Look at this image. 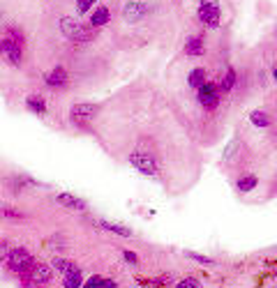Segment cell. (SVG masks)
I'll return each mask as SVG.
<instances>
[{"label": "cell", "instance_id": "83f0119b", "mask_svg": "<svg viewBox=\"0 0 277 288\" xmlns=\"http://www.w3.org/2000/svg\"><path fill=\"white\" fill-rule=\"evenodd\" d=\"M201 5H217V0H201Z\"/></svg>", "mask_w": 277, "mask_h": 288}, {"label": "cell", "instance_id": "8992f818", "mask_svg": "<svg viewBox=\"0 0 277 288\" xmlns=\"http://www.w3.org/2000/svg\"><path fill=\"white\" fill-rule=\"evenodd\" d=\"M148 12V7L143 5V3H139V0H132V3H127L125 5V19L127 21H136V19H143V14Z\"/></svg>", "mask_w": 277, "mask_h": 288}, {"label": "cell", "instance_id": "603a6c76", "mask_svg": "<svg viewBox=\"0 0 277 288\" xmlns=\"http://www.w3.org/2000/svg\"><path fill=\"white\" fill-rule=\"evenodd\" d=\"M187 256H190L192 261H197V263H206V265H212V263H215L212 259H208V256H201V253H192V251H187Z\"/></svg>", "mask_w": 277, "mask_h": 288}, {"label": "cell", "instance_id": "4316f807", "mask_svg": "<svg viewBox=\"0 0 277 288\" xmlns=\"http://www.w3.org/2000/svg\"><path fill=\"white\" fill-rule=\"evenodd\" d=\"M97 288H116V283H113V281H109V279H102V281H100V286H97Z\"/></svg>", "mask_w": 277, "mask_h": 288}, {"label": "cell", "instance_id": "4fadbf2b", "mask_svg": "<svg viewBox=\"0 0 277 288\" xmlns=\"http://www.w3.org/2000/svg\"><path fill=\"white\" fill-rule=\"evenodd\" d=\"M199 102H201V106L206 111H212V109H217L220 97H217V94H208V92H199Z\"/></svg>", "mask_w": 277, "mask_h": 288}, {"label": "cell", "instance_id": "f1b7e54d", "mask_svg": "<svg viewBox=\"0 0 277 288\" xmlns=\"http://www.w3.org/2000/svg\"><path fill=\"white\" fill-rule=\"evenodd\" d=\"M272 79L277 81V62H275V67H272Z\"/></svg>", "mask_w": 277, "mask_h": 288}, {"label": "cell", "instance_id": "ffe728a7", "mask_svg": "<svg viewBox=\"0 0 277 288\" xmlns=\"http://www.w3.org/2000/svg\"><path fill=\"white\" fill-rule=\"evenodd\" d=\"M53 265H55L58 270H63V272H72V270H79L74 263H70L67 259H55V261H53Z\"/></svg>", "mask_w": 277, "mask_h": 288}, {"label": "cell", "instance_id": "e0dca14e", "mask_svg": "<svg viewBox=\"0 0 277 288\" xmlns=\"http://www.w3.org/2000/svg\"><path fill=\"white\" fill-rule=\"evenodd\" d=\"M233 85H236V72L229 70L227 74H224V81L220 83V88H222V92H231Z\"/></svg>", "mask_w": 277, "mask_h": 288}, {"label": "cell", "instance_id": "7a4b0ae2", "mask_svg": "<svg viewBox=\"0 0 277 288\" xmlns=\"http://www.w3.org/2000/svg\"><path fill=\"white\" fill-rule=\"evenodd\" d=\"M60 28L63 33H65V37H70V40H90L93 37V30L83 28V23H79L76 19H70V16H65V19L60 21Z\"/></svg>", "mask_w": 277, "mask_h": 288}, {"label": "cell", "instance_id": "30bf717a", "mask_svg": "<svg viewBox=\"0 0 277 288\" xmlns=\"http://www.w3.org/2000/svg\"><path fill=\"white\" fill-rule=\"evenodd\" d=\"M185 51H187V55H201L203 53V40L201 37H190Z\"/></svg>", "mask_w": 277, "mask_h": 288}, {"label": "cell", "instance_id": "9a60e30c", "mask_svg": "<svg viewBox=\"0 0 277 288\" xmlns=\"http://www.w3.org/2000/svg\"><path fill=\"white\" fill-rule=\"evenodd\" d=\"M187 81H190L192 88H201V85L206 83V72L203 70H192L190 76H187Z\"/></svg>", "mask_w": 277, "mask_h": 288}, {"label": "cell", "instance_id": "52a82bcc", "mask_svg": "<svg viewBox=\"0 0 277 288\" xmlns=\"http://www.w3.org/2000/svg\"><path fill=\"white\" fill-rule=\"evenodd\" d=\"M44 81H46V85H51V88H60V85L67 83V74H65L63 67H55L51 74L44 76Z\"/></svg>", "mask_w": 277, "mask_h": 288}, {"label": "cell", "instance_id": "7c38bea8", "mask_svg": "<svg viewBox=\"0 0 277 288\" xmlns=\"http://www.w3.org/2000/svg\"><path fill=\"white\" fill-rule=\"evenodd\" d=\"M81 281H83V277H81L79 270H72V272H65V279H63V283H65V288H79Z\"/></svg>", "mask_w": 277, "mask_h": 288}, {"label": "cell", "instance_id": "6da1fadb", "mask_svg": "<svg viewBox=\"0 0 277 288\" xmlns=\"http://www.w3.org/2000/svg\"><path fill=\"white\" fill-rule=\"evenodd\" d=\"M33 256L25 249H14V251L7 253V268L12 272H19V274H28V270L33 268Z\"/></svg>", "mask_w": 277, "mask_h": 288}, {"label": "cell", "instance_id": "484cf974", "mask_svg": "<svg viewBox=\"0 0 277 288\" xmlns=\"http://www.w3.org/2000/svg\"><path fill=\"white\" fill-rule=\"evenodd\" d=\"M100 281H102V277H90V281H88L83 288H97L100 286Z\"/></svg>", "mask_w": 277, "mask_h": 288}, {"label": "cell", "instance_id": "5b68a950", "mask_svg": "<svg viewBox=\"0 0 277 288\" xmlns=\"http://www.w3.org/2000/svg\"><path fill=\"white\" fill-rule=\"evenodd\" d=\"M199 19H201L208 28H217V25H220V10H217V5H201Z\"/></svg>", "mask_w": 277, "mask_h": 288}, {"label": "cell", "instance_id": "8fae6325", "mask_svg": "<svg viewBox=\"0 0 277 288\" xmlns=\"http://www.w3.org/2000/svg\"><path fill=\"white\" fill-rule=\"evenodd\" d=\"M250 122H252L254 127H259V130H263V127H268V124H270V118H268V113H263V111H252V115H250Z\"/></svg>", "mask_w": 277, "mask_h": 288}, {"label": "cell", "instance_id": "2e32d148", "mask_svg": "<svg viewBox=\"0 0 277 288\" xmlns=\"http://www.w3.org/2000/svg\"><path fill=\"white\" fill-rule=\"evenodd\" d=\"M109 10L106 7H97L95 10V14H93V25H104V23H109Z\"/></svg>", "mask_w": 277, "mask_h": 288}, {"label": "cell", "instance_id": "3957f363", "mask_svg": "<svg viewBox=\"0 0 277 288\" xmlns=\"http://www.w3.org/2000/svg\"><path fill=\"white\" fill-rule=\"evenodd\" d=\"M97 113V106L95 104H74L72 106V122L76 127H86L88 120Z\"/></svg>", "mask_w": 277, "mask_h": 288}, {"label": "cell", "instance_id": "ac0fdd59", "mask_svg": "<svg viewBox=\"0 0 277 288\" xmlns=\"http://www.w3.org/2000/svg\"><path fill=\"white\" fill-rule=\"evenodd\" d=\"M257 175H247V178H240L238 180V189H240V191H252L254 187H257Z\"/></svg>", "mask_w": 277, "mask_h": 288}, {"label": "cell", "instance_id": "cb8c5ba5", "mask_svg": "<svg viewBox=\"0 0 277 288\" xmlns=\"http://www.w3.org/2000/svg\"><path fill=\"white\" fill-rule=\"evenodd\" d=\"M199 92H208V94H217V85L215 83H203L199 88Z\"/></svg>", "mask_w": 277, "mask_h": 288}, {"label": "cell", "instance_id": "9c48e42d", "mask_svg": "<svg viewBox=\"0 0 277 288\" xmlns=\"http://www.w3.org/2000/svg\"><path fill=\"white\" fill-rule=\"evenodd\" d=\"M58 203L65 205V208H72V210H83V208H86V203H83V201L74 199L72 194H60V196H58Z\"/></svg>", "mask_w": 277, "mask_h": 288}, {"label": "cell", "instance_id": "7402d4cb", "mask_svg": "<svg viewBox=\"0 0 277 288\" xmlns=\"http://www.w3.org/2000/svg\"><path fill=\"white\" fill-rule=\"evenodd\" d=\"M95 3H97V0H76V12H79V14H86V12L90 10Z\"/></svg>", "mask_w": 277, "mask_h": 288}, {"label": "cell", "instance_id": "d4e9b609", "mask_svg": "<svg viewBox=\"0 0 277 288\" xmlns=\"http://www.w3.org/2000/svg\"><path fill=\"white\" fill-rule=\"evenodd\" d=\"M122 256H125V259L130 261V263H139V259H136V253H134V251H130V249H125V251H122Z\"/></svg>", "mask_w": 277, "mask_h": 288}, {"label": "cell", "instance_id": "44dd1931", "mask_svg": "<svg viewBox=\"0 0 277 288\" xmlns=\"http://www.w3.org/2000/svg\"><path fill=\"white\" fill-rule=\"evenodd\" d=\"M176 288H201V281L194 277H187V279H182L180 283H176Z\"/></svg>", "mask_w": 277, "mask_h": 288}, {"label": "cell", "instance_id": "ba28073f", "mask_svg": "<svg viewBox=\"0 0 277 288\" xmlns=\"http://www.w3.org/2000/svg\"><path fill=\"white\" fill-rule=\"evenodd\" d=\"M49 279H51V268H46V265H35V270L30 272L33 283H46Z\"/></svg>", "mask_w": 277, "mask_h": 288}, {"label": "cell", "instance_id": "d6986e66", "mask_svg": "<svg viewBox=\"0 0 277 288\" xmlns=\"http://www.w3.org/2000/svg\"><path fill=\"white\" fill-rule=\"evenodd\" d=\"M100 226H102V229H109V231H113V233H118V235H125V238H130V235H132V231H130V229H125V226H118V223L100 221Z\"/></svg>", "mask_w": 277, "mask_h": 288}, {"label": "cell", "instance_id": "5bb4252c", "mask_svg": "<svg viewBox=\"0 0 277 288\" xmlns=\"http://www.w3.org/2000/svg\"><path fill=\"white\" fill-rule=\"evenodd\" d=\"M25 106H28L30 111H35L37 115H44L46 113V104L42 102V97H28V100H25Z\"/></svg>", "mask_w": 277, "mask_h": 288}, {"label": "cell", "instance_id": "277c9868", "mask_svg": "<svg viewBox=\"0 0 277 288\" xmlns=\"http://www.w3.org/2000/svg\"><path fill=\"white\" fill-rule=\"evenodd\" d=\"M130 164L134 166L136 171H141V173H148L152 175L157 171V164H155V159L150 157V154H141V152H134L130 157Z\"/></svg>", "mask_w": 277, "mask_h": 288}]
</instances>
